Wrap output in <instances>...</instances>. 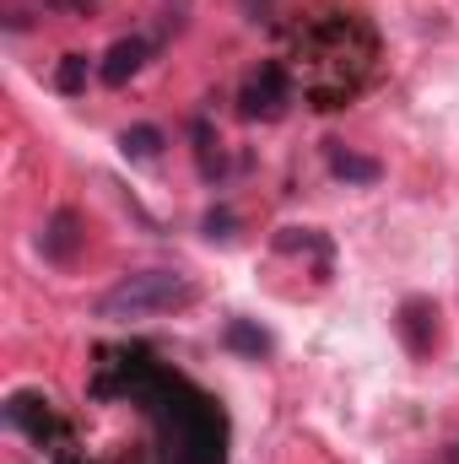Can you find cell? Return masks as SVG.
<instances>
[{"label": "cell", "mask_w": 459, "mask_h": 464, "mask_svg": "<svg viewBox=\"0 0 459 464\" xmlns=\"http://www.w3.org/2000/svg\"><path fill=\"white\" fill-rule=\"evenodd\" d=\"M276 248H281V254H319V259L330 265V237L314 232V227H281L276 232Z\"/></svg>", "instance_id": "11"}, {"label": "cell", "mask_w": 459, "mask_h": 464, "mask_svg": "<svg viewBox=\"0 0 459 464\" xmlns=\"http://www.w3.org/2000/svg\"><path fill=\"white\" fill-rule=\"evenodd\" d=\"M222 346L238 351V356H270V335L254 324V319H228V330H222Z\"/></svg>", "instance_id": "10"}, {"label": "cell", "mask_w": 459, "mask_h": 464, "mask_svg": "<svg viewBox=\"0 0 459 464\" xmlns=\"http://www.w3.org/2000/svg\"><path fill=\"white\" fill-rule=\"evenodd\" d=\"M82 243H87V227H82V217H76L71 206H60V211L49 217L44 237H38V248H44L49 265H71V259L82 254Z\"/></svg>", "instance_id": "7"}, {"label": "cell", "mask_w": 459, "mask_h": 464, "mask_svg": "<svg viewBox=\"0 0 459 464\" xmlns=\"http://www.w3.org/2000/svg\"><path fill=\"white\" fill-rule=\"evenodd\" d=\"M93 394H130V400H141L151 427H157L162 464H222V454H228L222 411L200 389H190L184 378L151 367V356H141V351H119L114 362H103Z\"/></svg>", "instance_id": "1"}, {"label": "cell", "mask_w": 459, "mask_h": 464, "mask_svg": "<svg viewBox=\"0 0 459 464\" xmlns=\"http://www.w3.org/2000/svg\"><path fill=\"white\" fill-rule=\"evenodd\" d=\"M395 330H400V346L411 351L416 362L433 356V351H438V335H444V324H438V303H433V297H405L400 314H395Z\"/></svg>", "instance_id": "6"}, {"label": "cell", "mask_w": 459, "mask_h": 464, "mask_svg": "<svg viewBox=\"0 0 459 464\" xmlns=\"http://www.w3.org/2000/svg\"><path fill=\"white\" fill-rule=\"evenodd\" d=\"M195 303V281L179 276V270H135L124 276L119 286H109L98 297V319H151V314H173V308H190Z\"/></svg>", "instance_id": "3"}, {"label": "cell", "mask_w": 459, "mask_h": 464, "mask_svg": "<svg viewBox=\"0 0 459 464\" xmlns=\"http://www.w3.org/2000/svg\"><path fill=\"white\" fill-rule=\"evenodd\" d=\"M119 151H124L130 162H151V157L162 151V130H157V124H135V130L119 135Z\"/></svg>", "instance_id": "12"}, {"label": "cell", "mask_w": 459, "mask_h": 464, "mask_svg": "<svg viewBox=\"0 0 459 464\" xmlns=\"http://www.w3.org/2000/svg\"><path fill=\"white\" fill-rule=\"evenodd\" d=\"M141 65H146V38H119L114 49L103 54L98 76H103V87H124V82H130Z\"/></svg>", "instance_id": "8"}, {"label": "cell", "mask_w": 459, "mask_h": 464, "mask_svg": "<svg viewBox=\"0 0 459 464\" xmlns=\"http://www.w3.org/2000/svg\"><path fill=\"white\" fill-rule=\"evenodd\" d=\"M378 65V33L362 11H314L292 33V82L314 109H346Z\"/></svg>", "instance_id": "2"}, {"label": "cell", "mask_w": 459, "mask_h": 464, "mask_svg": "<svg viewBox=\"0 0 459 464\" xmlns=\"http://www.w3.org/2000/svg\"><path fill=\"white\" fill-rule=\"evenodd\" d=\"M243 5H265V0H243Z\"/></svg>", "instance_id": "15"}, {"label": "cell", "mask_w": 459, "mask_h": 464, "mask_svg": "<svg viewBox=\"0 0 459 464\" xmlns=\"http://www.w3.org/2000/svg\"><path fill=\"white\" fill-rule=\"evenodd\" d=\"M5 421H11L16 432H27V438H33L44 454H54V459L71 449V432H65V421L49 411V400H44V394H11V400H5ZM60 464H65V459H60Z\"/></svg>", "instance_id": "5"}, {"label": "cell", "mask_w": 459, "mask_h": 464, "mask_svg": "<svg viewBox=\"0 0 459 464\" xmlns=\"http://www.w3.org/2000/svg\"><path fill=\"white\" fill-rule=\"evenodd\" d=\"M292 71L281 65V60H265L259 71H249L243 76V87H238V114L243 119H281L292 109Z\"/></svg>", "instance_id": "4"}, {"label": "cell", "mask_w": 459, "mask_h": 464, "mask_svg": "<svg viewBox=\"0 0 459 464\" xmlns=\"http://www.w3.org/2000/svg\"><path fill=\"white\" fill-rule=\"evenodd\" d=\"M87 76H93L87 54H65V60H60V71H54V87H60L65 98H76V92H87Z\"/></svg>", "instance_id": "13"}, {"label": "cell", "mask_w": 459, "mask_h": 464, "mask_svg": "<svg viewBox=\"0 0 459 464\" xmlns=\"http://www.w3.org/2000/svg\"><path fill=\"white\" fill-rule=\"evenodd\" d=\"M330 173L346 179V184H378V179H384V162H378V157H356V151H346V146H330Z\"/></svg>", "instance_id": "9"}, {"label": "cell", "mask_w": 459, "mask_h": 464, "mask_svg": "<svg viewBox=\"0 0 459 464\" xmlns=\"http://www.w3.org/2000/svg\"><path fill=\"white\" fill-rule=\"evenodd\" d=\"M206 237H211V243H232V237H238V217H232L228 206L206 211Z\"/></svg>", "instance_id": "14"}]
</instances>
